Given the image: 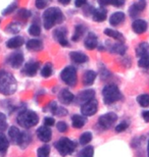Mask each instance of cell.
<instances>
[{
    "label": "cell",
    "mask_w": 149,
    "mask_h": 157,
    "mask_svg": "<svg viewBox=\"0 0 149 157\" xmlns=\"http://www.w3.org/2000/svg\"><path fill=\"white\" fill-rule=\"evenodd\" d=\"M58 100L62 104L69 105L75 101V95L69 90L62 89V90H60V92L58 93Z\"/></svg>",
    "instance_id": "18"
},
{
    "label": "cell",
    "mask_w": 149,
    "mask_h": 157,
    "mask_svg": "<svg viewBox=\"0 0 149 157\" xmlns=\"http://www.w3.org/2000/svg\"><path fill=\"white\" fill-rule=\"evenodd\" d=\"M98 36L94 32H89L84 39V46L88 50H94L98 47Z\"/></svg>",
    "instance_id": "15"
},
{
    "label": "cell",
    "mask_w": 149,
    "mask_h": 157,
    "mask_svg": "<svg viewBox=\"0 0 149 157\" xmlns=\"http://www.w3.org/2000/svg\"><path fill=\"white\" fill-rule=\"evenodd\" d=\"M8 148H9V140L1 132V133H0V154H2V155L6 154Z\"/></svg>",
    "instance_id": "32"
},
{
    "label": "cell",
    "mask_w": 149,
    "mask_h": 157,
    "mask_svg": "<svg viewBox=\"0 0 149 157\" xmlns=\"http://www.w3.org/2000/svg\"><path fill=\"white\" fill-rule=\"evenodd\" d=\"M18 1H14V2L11 3V4H9L7 7L3 9V10H2V15L6 17V15H9L10 13H12L14 11L18 10Z\"/></svg>",
    "instance_id": "42"
},
{
    "label": "cell",
    "mask_w": 149,
    "mask_h": 157,
    "mask_svg": "<svg viewBox=\"0 0 149 157\" xmlns=\"http://www.w3.org/2000/svg\"><path fill=\"white\" fill-rule=\"evenodd\" d=\"M44 124L46 125V127H52V125L55 124V119L53 117H47L44 118Z\"/></svg>",
    "instance_id": "47"
},
{
    "label": "cell",
    "mask_w": 149,
    "mask_h": 157,
    "mask_svg": "<svg viewBox=\"0 0 149 157\" xmlns=\"http://www.w3.org/2000/svg\"><path fill=\"white\" fill-rule=\"evenodd\" d=\"M94 97H95V91L93 89H87V90L81 91L77 95V97H75V100L77 103L82 105V104H84V103L94 99Z\"/></svg>",
    "instance_id": "13"
},
{
    "label": "cell",
    "mask_w": 149,
    "mask_h": 157,
    "mask_svg": "<svg viewBox=\"0 0 149 157\" xmlns=\"http://www.w3.org/2000/svg\"><path fill=\"white\" fill-rule=\"evenodd\" d=\"M54 146H55V149L57 150L59 154L63 157L71 155L76 149V143L66 137L60 138L58 141H56L55 142Z\"/></svg>",
    "instance_id": "5"
},
{
    "label": "cell",
    "mask_w": 149,
    "mask_h": 157,
    "mask_svg": "<svg viewBox=\"0 0 149 157\" xmlns=\"http://www.w3.org/2000/svg\"><path fill=\"white\" fill-rule=\"evenodd\" d=\"M32 15V12L27 8H21V9H18V12H17V17L18 18H22L24 21H27L29 20Z\"/></svg>",
    "instance_id": "39"
},
{
    "label": "cell",
    "mask_w": 149,
    "mask_h": 157,
    "mask_svg": "<svg viewBox=\"0 0 149 157\" xmlns=\"http://www.w3.org/2000/svg\"><path fill=\"white\" fill-rule=\"evenodd\" d=\"M17 121L24 128H30L38 124V122H39V117L33 110H24L21 111L18 114Z\"/></svg>",
    "instance_id": "4"
},
{
    "label": "cell",
    "mask_w": 149,
    "mask_h": 157,
    "mask_svg": "<svg viewBox=\"0 0 149 157\" xmlns=\"http://www.w3.org/2000/svg\"><path fill=\"white\" fill-rule=\"evenodd\" d=\"M142 117L146 122H149V109L148 110H144L142 112Z\"/></svg>",
    "instance_id": "51"
},
{
    "label": "cell",
    "mask_w": 149,
    "mask_h": 157,
    "mask_svg": "<svg viewBox=\"0 0 149 157\" xmlns=\"http://www.w3.org/2000/svg\"><path fill=\"white\" fill-rule=\"evenodd\" d=\"M147 154H148V157H149V141H148V145H147Z\"/></svg>",
    "instance_id": "53"
},
{
    "label": "cell",
    "mask_w": 149,
    "mask_h": 157,
    "mask_svg": "<svg viewBox=\"0 0 149 157\" xmlns=\"http://www.w3.org/2000/svg\"><path fill=\"white\" fill-rule=\"evenodd\" d=\"M104 35H106L107 37H110L113 40L118 41V42H125V37L120 32L116 31L115 29H110V28H106L103 31Z\"/></svg>",
    "instance_id": "25"
},
{
    "label": "cell",
    "mask_w": 149,
    "mask_h": 157,
    "mask_svg": "<svg viewBox=\"0 0 149 157\" xmlns=\"http://www.w3.org/2000/svg\"><path fill=\"white\" fill-rule=\"evenodd\" d=\"M7 130V122H6V115L0 112V132Z\"/></svg>",
    "instance_id": "43"
},
{
    "label": "cell",
    "mask_w": 149,
    "mask_h": 157,
    "mask_svg": "<svg viewBox=\"0 0 149 157\" xmlns=\"http://www.w3.org/2000/svg\"><path fill=\"white\" fill-rule=\"evenodd\" d=\"M148 52H149V44L147 42L139 43L137 45V47H136V49H135L136 56H137L138 58H140L141 56L147 54Z\"/></svg>",
    "instance_id": "30"
},
{
    "label": "cell",
    "mask_w": 149,
    "mask_h": 157,
    "mask_svg": "<svg viewBox=\"0 0 149 157\" xmlns=\"http://www.w3.org/2000/svg\"><path fill=\"white\" fill-rule=\"evenodd\" d=\"M58 3H60L61 5H69L71 3L72 0H57Z\"/></svg>",
    "instance_id": "52"
},
{
    "label": "cell",
    "mask_w": 149,
    "mask_h": 157,
    "mask_svg": "<svg viewBox=\"0 0 149 157\" xmlns=\"http://www.w3.org/2000/svg\"><path fill=\"white\" fill-rule=\"evenodd\" d=\"M132 30L133 32L137 35H142L147 31L148 29V23L145 20L142 18H136V20L132 23Z\"/></svg>",
    "instance_id": "14"
},
{
    "label": "cell",
    "mask_w": 149,
    "mask_h": 157,
    "mask_svg": "<svg viewBox=\"0 0 149 157\" xmlns=\"http://www.w3.org/2000/svg\"><path fill=\"white\" fill-rule=\"evenodd\" d=\"M102 97H103V102L106 105H110L120 101L123 98V94L116 84H108L103 87Z\"/></svg>",
    "instance_id": "3"
},
{
    "label": "cell",
    "mask_w": 149,
    "mask_h": 157,
    "mask_svg": "<svg viewBox=\"0 0 149 157\" xmlns=\"http://www.w3.org/2000/svg\"><path fill=\"white\" fill-rule=\"evenodd\" d=\"M94 156V148L92 146H86L78 153L77 157H93Z\"/></svg>",
    "instance_id": "36"
},
{
    "label": "cell",
    "mask_w": 149,
    "mask_h": 157,
    "mask_svg": "<svg viewBox=\"0 0 149 157\" xmlns=\"http://www.w3.org/2000/svg\"><path fill=\"white\" fill-rule=\"evenodd\" d=\"M25 43L26 42H25L24 37L17 35L6 41L5 46H6V48H8V49H18V48H21Z\"/></svg>",
    "instance_id": "19"
},
{
    "label": "cell",
    "mask_w": 149,
    "mask_h": 157,
    "mask_svg": "<svg viewBox=\"0 0 149 157\" xmlns=\"http://www.w3.org/2000/svg\"><path fill=\"white\" fill-rule=\"evenodd\" d=\"M53 39L55 40V42H57L59 45H61L63 47H68L69 40L66 38L68 35V29L65 27H58L53 31Z\"/></svg>",
    "instance_id": "10"
},
{
    "label": "cell",
    "mask_w": 149,
    "mask_h": 157,
    "mask_svg": "<svg viewBox=\"0 0 149 157\" xmlns=\"http://www.w3.org/2000/svg\"><path fill=\"white\" fill-rule=\"evenodd\" d=\"M21 136H22V132L20 131V128L14 127V125H11L10 128H8V137L9 140L11 141L12 143L18 144L21 140Z\"/></svg>",
    "instance_id": "27"
},
{
    "label": "cell",
    "mask_w": 149,
    "mask_h": 157,
    "mask_svg": "<svg viewBox=\"0 0 149 157\" xmlns=\"http://www.w3.org/2000/svg\"><path fill=\"white\" fill-rule=\"evenodd\" d=\"M39 67H40V62L30 60L24 64L23 68H22V74L27 77H35L37 71H39Z\"/></svg>",
    "instance_id": "12"
},
{
    "label": "cell",
    "mask_w": 149,
    "mask_h": 157,
    "mask_svg": "<svg viewBox=\"0 0 149 157\" xmlns=\"http://www.w3.org/2000/svg\"><path fill=\"white\" fill-rule=\"evenodd\" d=\"M28 32L32 37H39L41 35V27L38 23H33L28 29Z\"/></svg>",
    "instance_id": "35"
},
{
    "label": "cell",
    "mask_w": 149,
    "mask_h": 157,
    "mask_svg": "<svg viewBox=\"0 0 149 157\" xmlns=\"http://www.w3.org/2000/svg\"><path fill=\"white\" fill-rule=\"evenodd\" d=\"M60 78L65 85L69 87H75L78 83V74L76 67L73 65L65 67L60 73Z\"/></svg>",
    "instance_id": "6"
},
{
    "label": "cell",
    "mask_w": 149,
    "mask_h": 157,
    "mask_svg": "<svg viewBox=\"0 0 149 157\" xmlns=\"http://www.w3.org/2000/svg\"><path fill=\"white\" fill-rule=\"evenodd\" d=\"M50 154V146L44 145L41 146L37 150V157H49Z\"/></svg>",
    "instance_id": "41"
},
{
    "label": "cell",
    "mask_w": 149,
    "mask_h": 157,
    "mask_svg": "<svg viewBox=\"0 0 149 157\" xmlns=\"http://www.w3.org/2000/svg\"><path fill=\"white\" fill-rule=\"evenodd\" d=\"M87 122V118L84 115L80 114H74L72 117V124L73 127L76 128H83Z\"/></svg>",
    "instance_id": "29"
},
{
    "label": "cell",
    "mask_w": 149,
    "mask_h": 157,
    "mask_svg": "<svg viewBox=\"0 0 149 157\" xmlns=\"http://www.w3.org/2000/svg\"><path fill=\"white\" fill-rule=\"evenodd\" d=\"M49 109L53 114L56 115V117H65V115L68 114V109H65V107H62V106L57 105V103L54 101L49 104Z\"/></svg>",
    "instance_id": "28"
},
{
    "label": "cell",
    "mask_w": 149,
    "mask_h": 157,
    "mask_svg": "<svg viewBox=\"0 0 149 157\" xmlns=\"http://www.w3.org/2000/svg\"><path fill=\"white\" fill-rule=\"evenodd\" d=\"M75 6L78 8L83 7V6L87 3V0H75Z\"/></svg>",
    "instance_id": "50"
},
{
    "label": "cell",
    "mask_w": 149,
    "mask_h": 157,
    "mask_svg": "<svg viewBox=\"0 0 149 157\" xmlns=\"http://www.w3.org/2000/svg\"><path fill=\"white\" fill-rule=\"evenodd\" d=\"M128 128H129V122L128 121H123L116 127V132H118V133H122V132L126 131Z\"/></svg>",
    "instance_id": "46"
},
{
    "label": "cell",
    "mask_w": 149,
    "mask_h": 157,
    "mask_svg": "<svg viewBox=\"0 0 149 157\" xmlns=\"http://www.w3.org/2000/svg\"><path fill=\"white\" fill-rule=\"evenodd\" d=\"M26 47L29 51H33V52H39L41 50L43 49V42L39 39H36V38H33V39H30L28 40L26 42Z\"/></svg>",
    "instance_id": "22"
},
{
    "label": "cell",
    "mask_w": 149,
    "mask_h": 157,
    "mask_svg": "<svg viewBox=\"0 0 149 157\" xmlns=\"http://www.w3.org/2000/svg\"><path fill=\"white\" fill-rule=\"evenodd\" d=\"M92 138H93V135H92L91 132H85L80 136V144L82 146H85L87 145V144H89L91 141H92Z\"/></svg>",
    "instance_id": "37"
},
{
    "label": "cell",
    "mask_w": 149,
    "mask_h": 157,
    "mask_svg": "<svg viewBox=\"0 0 149 157\" xmlns=\"http://www.w3.org/2000/svg\"><path fill=\"white\" fill-rule=\"evenodd\" d=\"M37 137L39 138V140L42 141V142L48 143L52 138V131L50 130L49 127L43 125V127H40L37 130Z\"/></svg>",
    "instance_id": "17"
},
{
    "label": "cell",
    "mask_w": 149,
    "mask_h": 157,
    "mask_svg": "<svg viewBox=\"0 0 149 157\" xmlns=\"http://www.w3.org/2000/svg\"><path fill=\"white\" fill-rule=\"evenodd\" d=\"M147 6V0H137L129 7V15L131 18H138L142 12L145 10Z\"/></svg>",
    "instance_id": "7"
},
{
    "label": "cell",
    "mask_w": 149,
    "mask_h": 157,
    "mask_svg": "<svg viewBox=\"0 0 149 157\" xmlns=\"http://www.w3.org/2000/svg\"><path fill=\"white\" fill-rule=\"evenodd\" d=\"M126 21V14L123 11H116L109 17V25L112 27H119L122 24L125 23Z\"/></svg>",
    "instance_id": "20"
},
{
    "label": "cell",
    "mask_w": 149,
    "mask_h": 157,
    "mask_svg": "<svg viewBox=\"0 0 149 157\" xmlns=\"http://www.w3.org/2000/svg\"><path fill=\"white\" fill-rule=\"evenodd\" d=\"M136 100L141 107H148L149 106V94H141L137 97Z\"/></svg>",
    "instance_id": "38"
},
{
    "label": "cell",
    "mask_w": 149,
    "mask_h": 157,
    "mask_svg": "<svg viewBox=\"0 0 149 157\" xmlns=\"http://www.w3.org/2000/svg\"><path fill=\"white\" fill-rule=\"evenodd\" d=\"M116 121H118V114L110 111L100 115L98 118V124L102 128H109Z\"/></svg>",
    "instance_id": "9"
},
{
    "label": "cell",
    "mask_w": 149,
    "mask_h": 157,
    "mask_svg": "<svg viewBox=\"0 0 149 157\" xmlns=\"http://www.w3.org/2000/svg\"><path fill=\"white\" fill-rule=\"evenodd\" d=\"M107 18V10L105 7H100L94 9L93 13H92V20L95 23H103Z\"/></svg>",
    "instance_id": "23"
},
{
    "label": "cell",
    "mask_w": 149,
    "mask_h": 157,
    "mask_svg": "<svg viewBox=\"0 0 149 157\" xmlns=\"http://www.w3.org/2000/svg\"><path fill=\"white\" fill-rule=\"evenodd\" d=\"M97 2L101 7H105V6L112 5V0H97Z\"/></svg>",
    "instance_id": "49"
},
{
    "label": "cell",
    "mask_w": 149,
    "mask_h": 157,
    "mask_svg": "<svg viewBox=\"0 0 149 157\" xmlns=\"http://www.w3.org/2000/svg\"><path fill=\"white\" fill-rule=\"evenodd\" d=\"M65 21V14L61 11V9L55 6L47 8L44 10L42 14L43 27L45 30H50L56 25H60Z\"/></svg>",
    "instance_id": "1"
},
{
    "label": "cell",
    "mask_w": 149,
    "mask_h": 157,
    "mask_svg": "<svg viewBox=\"0 0 149 157\" xmlns=\"http://www.w3.org/2000/svg\"><path fill=\"white\" fill-rule=\"evenodd\" d=\"M126 0H112V5L116 6V7H122L125 5Z\"/></svg>",
    "instance_id": "48"
},
{
    "label": "cell",
    "mask_w": 149,
    "mask_h": 157,
    "mask_svg": "<svg viewBox=\"0 0 149 157\" xmlns=\"http://www.w3.org/2000/svg\"><path fill=\"white\" fill-rule=\"evenodd\" d=\"M107 45H108V50L110 52L115 53V54L118 55H125L127 52V49L128 47L125 44V42H118L116 43H110V42H106Z\"/></svg>",
    "instance_id": "16"
},
{
    "label": "cell",
    "mask_w": 149,
    "mask_h": 157,
    "mask_svg": "<svg viewBox=\"0 0 149 157\" xmlns=\"http://www.w3.org/2000/svg\"><path fill=\"white\" fill-rule=\"evenodd\" d=\"M98 110V101L96 99H92L81 106V113L84 117H93Z\"/></svg>",
    "instance_id": "11"
},
{
    "label": "cell",
    "mask_w": 149,
    "mask_h": 157,
    "mask_svg": "<svg viewBox=\"0 0 149 157\" xmlns=\"http://www.w3.org/2000/svg\"><path fill=\"white\" fill-rule=\"evenodd\" d=\"M0 24H1V18H0Z\"/></svg>",
    "instance_id": "54"
},
{
    "label": "cell",
    "mask_w": 149,
    "mask_h": 157,
    "mask_svg": "<svg viewBox=\"0 0 149 157\" xmlns=\"http://www.w3.org/2000/svg\"><path fill=\"white\" fill-rule=\"evenodd\" d=\"M86 31H87V27L85 26V25H83V24L76 25L75 29H74V34H73V36H72L73 42H78V41H80L82 38H83V36L85 35Z\"/></svg>",
    "instance_id": "24"
},
{
    "label": "cell",
    "mask_w": 149,
    "mask_h": 157,
    "mask_svg": "<svg viewBox=\"0 0 149 157\" xmlns=\"http://www.w3.org/2000/svg\"><path fill=\"white\" fill-rule=\"evenodd\" d=\"M22 31V24L20 21H12V23L8 24L5 28V32L9 34H14L17 35Z\"/></svg>",
    "instance_id": "31"
},
{
    "label": "cell",
    "mask_w": 149,
    "mask_h": 157,
    "mask_svg": "<svg viewBox=\"0 0 149 157\" xmlns=\"http://www.w3.org/2000/svg\"><path fill=\"white\" fill-rule=\"evenodd\" d=\"M96 78H97L96 71H94L92 70H88L84 73L83 78H82V81H83V84L85 85V86H91V85L94 84Z\"/></svg>",
    "instance_id": "26"
},
{
    "label": "cell",
    "mask_w": 149,
    "mask_h": 157,
    "mask_svg": "<svg viewBox=\"0 0 149 157\" xmlns=\"http://www.w3.org/2000/svg\"><path fill=\"white\" fill-rule=\"evenodd\" d=\"M48 5V0H35V6L37 9H44Z\"/></svg>",
    "instance_id": "45"
},
{
    "label": "cell",
    "mask_w": 149,
    "mask_h": 157,
    "mask_svg": "<svg viewBox=\"0 0 149 157\" xmlns=\"http://www.w3.org/2000/svg\"><path fill=\"white\" fill-rule=\"evenodd\" d=\"M138 67L141 68H145V70H148L149 68V52L147 54L141 56V57L139 58Z\"/></svg>",
    "instance_id": "40"
},
{
    "label": "cell",
    "mask_w": 149,
    "mask_h": 157,
    "mask_svg": "<svg viewBox=\"0 0 149 157\" xmlns=\"http://www.w3.org/2000/svg\"><path fill=\"white\" fill-rule=\"evenodd\" d=\"M56 128H57V131L59 133H65L69 128V125L65 121H58L57 124H56Z\"/></svg>",
    "instance_id": "44"
},
{
    "label": "cell",
    "mask_w": 149,
    "mask_h": 157,
    "mask_svg": "<svg viewBox=\"0 0 149 157\" xmlns=\"http://www.w3.org/2000/svg\"><path fill=\"white\" fill-rule=\"evenodd\" d=\"M31 142V135L28 132H22L21 140L18 142V146L21 148H27Z\"/></svg>",
    "instance_id": "33"
},
{
    "label": "cell",
    "mask_w": 149,
    "mask_h": 157,
    "mask_svg": "<svg viewBox=\"0 0 149 157\" xmlns=\"http://www.w3.org/2000/svg\"><path fill=\"white\" fill-rule=\"evenodd\" d=\"M52 73H53V67H52V63H50V62H47L41 68V76L43 78H49L52 76Z\"/></svg>",
    "instance_id": "34"
},
{
    "label": "cell",
    "mask_w": 149,
    "mask_h": 157,
    "mask_svg": "<svg viewBox=\"0 0 149 157\" xmlns=\"http://www.w3.org/2000/svg\"><path fill=\"white\" fill-rule=\"evenodd\" d=\"M25 61V57L23 52L21 51H15L14 53H11L10 55L7 56L6 58V63H7L9 67L12 68H20L22 67V65L24 64Z\"/></svg>",
    "instance_id": "8"
},
{
    "label": "cell",
    "mask_w": 149,
    "mask_h": 157,
    "mask_svg": "<svg viewBox=\"0 0 149 157\" xmlns=\"http://www.w3.org/2000/svg\"><path fill=\"white\" fill-rule=\"evenodd\" d=\"M18 89V82L14 75L7 71L0 70V93L4 96H10Z\"/></svg>",
    "instance_id": "2"
},
{
    "label": "cell",
    "mask_w": 149,
    "mask_h": 157,
    "mask_svg": "<svg viewBox=\"0 0 149 157\" xmlns=\"http://www.w3.org/2000/svg\"><path fill=\"white\" fill-rule=\"evenodd\" d=\"M69 58H71V60L76 64H83V63H86V62H88V60H89L88 55L81 51H72L69 53Z\"/></svg>",
    "instance_id": "21"
}]
</instances>
